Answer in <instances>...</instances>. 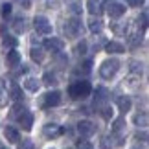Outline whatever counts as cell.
Masks as SVG:
<instances>
[{"mask_svg": "<svg viewBox=\"0 0 149 149\" xmlns=\"http://www.w3.org/2000/svg\"><path fill=\"white\" fill-rule=\"evenodd\" d=\"M4 136H6V140H8L9 144H19V140H20L19 131L13 129V127H6L4 129Z\"/></svg>", "mask_w": 149, "mask_h": 149, "instance_id": "30bf717a", "label": "cell"}, {"mask_svg": "<svg viewBox=\"0 0 149 149\" xmlns=\"http://www.w3.org/2000/svg\"><path fill=\"white\" fill-rule=\"evenodd\" d=\"M116 105H118V109H120L122 112L131 111V100H129V98H125V96H120V98L116 100Z\"/></svg>", "mask_w": 149, "mask_h": 149, "instance_id": "5bb4252c", "label": "cell"}, {"mask_svg": "<svg viewBox=\"0 0 149 149\" xmlns=\"http://www.w3.org/2000/svg\"><path fill=\"white\" fill-rule=\"evenodd\" d=\"M6 61H8V66L13 68V66H17L20 63V54L17 50H9L8 55H6Z\"/></svg>", "mask_w": 149, "mask_h": 149, "instance_id": "7c38bea8", "label": "cell"}, {"mask_svg": "<svg viewBox=\"0 0 149 149\" xmlns=\"http://www.w3.org/2000/svg\"><path fill=\"white\" fill-rule=\"evenodd\" d=\"M131 70L133 72H142V63H136V61H131Z\"/></svg>", "mask_w": 149, "mask_h": 149, "instance_id": "d4e9b609", "label": "cell"}, {"mask_svg": "<svg viewBox=\"0 0 149 149\" xmlns=\"http://www.w3.org/2000/svg\"><path fill=\"white\" fill-rule=\"evenodd\" d=\"M125 125V120L123 118H120V120H116L114 122V131H122V127Z\"/></svg>", "mask_w": 149, "mask_h": 149, "instance_id": "4316f807", "label": "cell"}, {"mask_svg": "<svg viewBox=\"0 0 149 149\" xmlns=\"http://www.w3.org/2000/svg\"><path fill=\"white\" fill-rule=\"evenodd\" d=\"M112 116V111H111V109H109V107H105V109H103V118H111Z\"/></svg>", "mask_w": 149, "mask_h": 149, "instance_id": "d6a6232c", "label": "cell"}, {"mask_svg": "<svg viewBox=\"0 0 149 149\" xmlns=\"http://www.w3.org/2000/svg\"><path fill=\"white\" fill-rule=\"evenodd\" d=\"M77 133L81 136H92L96 133V125L92 122H88V120H83V122L77 123Z\"/></svg>", "mask_w": 149, "mask_h": 149, "instance_id": "52a82bcc", "label": "cell"}, {"mask_svg": "<svg viewBox=\"0 0 149 149\" xmlns=\"http://www.w3.org/2000/svg\"><path fill=\"white\" fill-rule=\"evenodd\" d=\"M30 55H31V59L33 61H37V63H41L42 59H44V52H42V48H35V46H33L31 50H30Z\"/></svg>", "mask_w": 149, "mask_h": 149, "instance_id": "ac0fdd59", "label": "cell"}, {"mask_svg": "<svg viewBox=\"0 0 149 149\" xmlns=\"http://www.w3.org/2000/svg\"><path fill=\"white\" fill-rule=\"evenodd\" d=\"M9 13H11V4H2V17L6 19Z\"/></svg>", "mask_w": 149, "mask_h": 149, "instance_id": "484cf974", "label": "cell"}, {"mask_svg": "<svg viewBox=\"0 0 149 149\" xmlns=\"http://www.w3.org/2000/svg\"><path fill=\"white\" fill-rule=\"evenodd\" d=\"M103 101H107V90L98 88L96 90V103H103Z\"/></svg>", "mask_w": 149, "mask_h": 149, "instance_id": "7402d4cb", "label": "cell"}, {"mask_svg": "<svg viewBox=\"0 0 149 149\" xmlns=\"http://www.w3.org/2000/svg\"><path fill=\"white\" fill-rule=\"evenodd\" d=\"M105 50L109 52V54H123V52H125L123 44H120V42H116V41H111V42H107Z\"/></svg>", "mask_w": 149, "mask_h": 149, "instance_id": "4fadbf2b", "label": "cell"}, {"mask_svg": "<svg viewBox=\"0 0 149 149\" xmlns=\"http://www.w3.org/2000/svg\"><path fill=\"white\" fill-rule=\"evenodd\" d=\"M61 133H63V129L57 123H46L44 125V134H46L48 138H57Z\"/></svg>", "mask_w": 149, "mask_h": 149, "instance_id": "9c48e42d", "label": "cell"}, {"mask_svg": "<svg viewBox=\"0 0 149 149\" xmlns=\"http://www.w3.org/2000/svg\"><path fill=\"white\" fill-rule=\"evenodd\" d=\"M85 48H87V42H81L77 46V50H79V54H85Z\"/></svg>", "mask_w": 149, "mask_h": 149, "instance_id": "d590c367", "label": "cell"}, {"mask_svg": "<svg viewBox=\"0 0 149 149\" xmlns=\"http://www.w3.org/2000/svg\"><path fill=\"white\" fill-rule=\"evenodd\" d=\"M142 26H147V13H146V11H144V13H142Z\"/></svg>", "mask_w": 149, "mask_h": 149, "instance_id": "e575fe53", "label": "cell"}, {"mask_svg": "<svg viewBox=\"0 0 149 149\" xmlns=\"http://www.w3.org/2000/svg\"><path fill=\"white\" fill-rule=\"evenodd\" d=\"M107 13H109V17H112V19H120V17L125 13V6L120 4V2H109L107 4Z\"/></svg>", "mask_w": 149, "mask_h": 149, "instance_id": "8992f818", "label": "cell"}, {"mask_svg": "<svg viewBox=\"0 0 149 149\" xmlns=\"http://www.w3.org/2000/svg\"><path fill=\"white\" fill-rule=\"evenodd\" d=\"M15 2L19 4V6H22V8H26V9L31 6V0H15Z\"/></svg>", "mask_w": 149, "mask_h": 149, "instance_id": "f546056e", "label": "cell"}, {"mask_svg": "<svg viewBox=\"0 0 149 149\" xmlns=\"http://www.w3.org/2000/svg\"><path fill=\"white\" fill-rule=\"evenodd\" d=\"M19 149H33V142H30V140H24L22 144L19 146Z\"/></svg>", "mask_w": 149, "mask_h": 149, "instance_id": "f1b7e54d", "label": "cell"}, {"mask_svg": "<svg viewBox=\"0 0 149 149\" xmlns=\"http://www.w3.org/2000/svg\"><path fill=\"white\" fill-rule=\"evenodd\" d=\"M44 46H46L48 50H52V52H61L63 48H65V42H63L61 39L52 37V39H46V41H44Z\"/></svg>", "mask_w": 149, "mask_h": 149, "instance_id": "ba28073f", "label": "cell"}, {"mask_svg": "<svg viewBox=\"0 0 149 149\" xmlns=\"http://www.w3.org/2000/svg\"><path fill=\"white\" fill-rule=\"evenodd\" d=\"M118 68H120L118 59H107V61H103L101 66H100V76L103 79H111V77H114V74L118 72Z\"/></svg>", "mask_w": 149, "mask_h": 149, "instance_id": "7a4b0ae2", "label": "cell"}, {"mask_svg": "<svg viewBox=\"0 0 149 149\" xmlns=\"http://www.w3.org/2000/svg\"><path fill=\"white\" fill-rule=\"evenodd\" d=\"M63 30H65L66 37H77L81 33V20L79 19H68L66 24L63 26Z\"/></svg>", "mask_w": 149, "mask_h": 149, "instance_id": "3957f363", "label": "cell"}, {"mask_svg": "<svg viewBox=\"0 0 149 149\" xmlns=\"http://www.w3.org/2000/svg\"><path fill=\"white\" fill-rule=\"evenodd\" d=\"M50 149H54V147H50Z\"/></svg>", "mask_w": 149, "mask_h": 149, "instance_id": "74e56055", "label": "cell"}, {"mask_svg": "<svg viewBox=\"0 0 149 149\" xmlns=\"http://www.w3.org/2000/svg\"><path fill=\"white\" fill-rule=\"evenodd\" d=\"M24 112H26V109L22 107V105H15L13 109H11V114H9V116L11 118H20Z\"/></svg>", "mask_w": 149, "mask_h": 149, "instance_id": "ffe728a7", "label": "cell"}, {"mask_svg": "<svg viewBox=\"0 0 149 149\" xmlns=\"http://www.w3.org/2000/svg\"><path fill=\"white\" fill-rule=\"evenodd\" d=\"M24 87H26L28 90H31V92H37L39 87H41V83H39L35 77H28L26 81H24Z\"/></svg>", "mask_w": 149, "mask_h": 149, "instance_id": "2e32d148", "label": "cell"}, {"mask_svg": "<svg viewBox=\"0 0 149 149\" xmlns=\"http://www.w3.org/2000/svg\"><path fill=\"white\" fill-rule=\"evenodd\" d=\"M61 103V92H57V90H54V92H46L42 98V107L44 109H50V107H55Z\"/></svg>", "mask_w": 149, "mask_h": 149, "instance_id": "5b68a950", "label": "cell"}, {"mask_svg": "<svg viewBox=\"0 0 149 149\" xmlns=\"http://www.w3.org/2000/svg\"><path fill=\"white\" fill-rule=\"evenodd\" d=\"M33 28H35V31L41 33V35H50L52 33V24H50V20L46 17H35Z\"/></svg>", "mask_w": 149, "mask_h": 149, "instance_id": "277c9868", "label": "cell"}, {"mask_svg": "<svg viewBox=\"0 0 149 149\" xmlns=\"http://www.w3.org/2000/svg\"><path fill=\"white\" fill-rule=\"evenodd\" d=\"M13 28H15L17 33H22V31L26 30V20H24V19H17V20L13 22Z\"/></svg>", "mask_w": 149, "mask_h": 149, "instance_id": "44dd1931", "label": "cell"}, {"mask_svg": "<svg viewBox=\"0 0 149 149\" xmlns=\"http://www.w3.org/2000/svg\"><path fill=\"white\" fill-rule=\"evenodd\" d=\"M0 149H8V147H4V146H0Z\"/></svg>", "mask_w": 149, "mask_h": 149, "instance_id": "8d00e7d4", "label": "cell"}, {"mask_svg": "<svg viewBox=\"0 0 149 149\" xmlns=\"http://www.w3.org/2000/svg\"><path fill=\"white\" fill-rule=\"evenodd\" d=\"M88 28H90V31H92V33H100L103 30V24H101L100 19H94V17H92V19L88 20Z\"/></svg>", "mask_w": 149, "mask_h": 149, "instance_id": "9a60e30c", "label": "cell"}, {"mask_svg": "<svg viewBox=\"0 0 149 149\" xmlns=\"http://www.w3.org/2000/svg\"><path fill=\"white\" fill-rule=\"evenodd\" d=\"M77 147L79 149H92V144H90V142H79Z\"/></svg>", "mask_w": 149, "mask_h": 149, "instance_id": "4dcf8cb0", "label": "cell"}, {"mask_svg": "<svg viewBox=\"0 0 149 149\" xmlns=\"http://www.w3.org/2000/svg\"><path fill=\"white\" fill-rule=\"evenodd\" d=\"M127 4H129V6H133V8H138V6L144 4V0H127Z\"/></svg>", "mask_w": 149, "mask_h": 149, "instance_id": "1f68e13d", "label": "cell"}, {"mask_svg": "<svg viewBox=\"0 0 149 149\" xmlns=\"http://www.w3.org/2000/svg\"><path fill=\"white\" fill-rule=\"evenodd\" d=\"M9 96H11V98H13L15 101H20V100H22V88L19 87V85H13V87H11Z\"/></svg>", "mask_w": 149, "mask_h": 149, "instance_id": "d6986e66", "label": "cell"}, {"mask_svg": "<svg viewBox=\"0 0 149 149\" xmlns=\"http://www.w3.org/2000/svg\"><path fill=\"white\" fill-rule=\"evenodd\" d=\"M88 11H90V13H96V11H98V4H96L94 2V0H88Z\"/></svg>", "mask_w": 149, "mask_h": 149, "instance_id": "83f0119b", "label": "cell"}, {"mask_svg": "<svg viewBox=\"0 0 149 149\" xmlns=\"http://www.w3.org/2000/svg\"><path fill=\"white\" fill-rule=\"evenodd\" d=\"M44 83L46 85H55L57 83V77H55V74H44Z\"/></svg>", "mask_w": 149, "mask_h": 149, "instance_id": "cb8c5ba5", "label": "cell"}, {"mask_svg": "<svg viewBox=\"0 0 149 149\" xmlns=\"http://www.w3.org/2000/svg\"><path fill=\"white\" fill-rule=\"evenodd\" d=\"M4 46L8 48H15L17 46V39L11 37V35H4Z\"/></svg>", "mask_w": 149, "mask_h": 149, "instance_id": "603a6c76", "label": "cell"}, {"mask_svg": "<svg viewBox=\"0 0 149 149\" xmlns=\"http://www.w3.org/2000/svg\"><path fill=\"white\" fill-rule=\"evenodd\" d=\"M19 122H20V125H22V129H24V131H31V125H33V114L26 111V112L19 118Z\"/></svg>", "mask_w": 149, "mask_h": 149, "instance_id": "8fae6325", "label": "cell"}, {"mask_svg": "<svg viewBox=\"0 0 149 149\" xmlns=\"http://www.w3.org/2000/svg\"><path fill=\"white\" fill-rule=\"evenodd\" d=\"M101 147L103 149H111V146H109V138H103L101 140Z\"/></svg>", "mask_w": 149, "mask_h": 149, "instance_id": "836d02e7", "label": "cell"}, {"mask_svg": "<svg viewBox=\"0 0 149 149\" xmlns=\"http://www.w3.org/2000/svg\"><path fill=\"white\" fill-rule=\"evenodd\" d=\"M134 123L138 125V127H147V123H149L147 114H146V112H138V114L134 116Z\"/></svg>", "mask_w": 149, "mask_h": 149, "instance_id": "e0dca14e", "label": "cell"}, {"mask_svg": "<svg viewBox=\"0 0 149 149\" xmlns=\"http://www.w3.org/2000/svg\"><path fill=\"white\" fill-rule=\"evenodd\" d=\"M90 90H92V87H90L88 81H76L74 85H70V88H68V94L72 96L74 100H79V98H87V96H90Z\"/></svg>", "mask_w": 149, "mask_h": 149, "instance_id": "6da1fadb", "label": "cell"}]
</instances>
